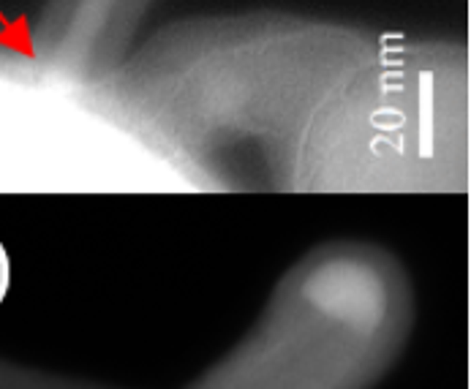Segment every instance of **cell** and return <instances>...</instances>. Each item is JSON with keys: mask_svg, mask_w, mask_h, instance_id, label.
I'll list each match as a JSON object with an SVG mask.
<instances>
[{"mask_svg": "<svg viewBox=\"0 0 471 389\" xmlns=\"http://www.w3.org/2000/svg\"><path fill=\"white\" fill-rule=\"evenodd\" d=\"M0 44L8 47V50H17V52L28 54L35 60V47L33 38H30V30H28V22L25 19H11L0 14Z\"/></svg>", "mask_w": 471, "mask_h": 389, "instance_id": "1", "label": "cell"}]
</instances>
